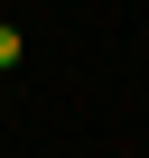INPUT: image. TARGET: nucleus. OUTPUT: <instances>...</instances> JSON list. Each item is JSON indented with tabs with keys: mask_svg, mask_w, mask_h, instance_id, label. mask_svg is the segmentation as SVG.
Returning a JSON list of instances; mask_svg holds the SVG:
<instances>
[{
	"mask_svg": "<svg viewBox=\"0 0 149 158\" xmlns=\"http://www.w3.org/2000/svg\"><path fill=\"white\" fill-rule=\"evenodd\" d=\"M19 56H28V37H19V28H10V19H0V74H10V65H19Z\"/></svg>",
	"mask_w": 149,
	"mask_h": 158,
	"instance_id": "1",
	"label": "nucleus"
}]
</instances>
